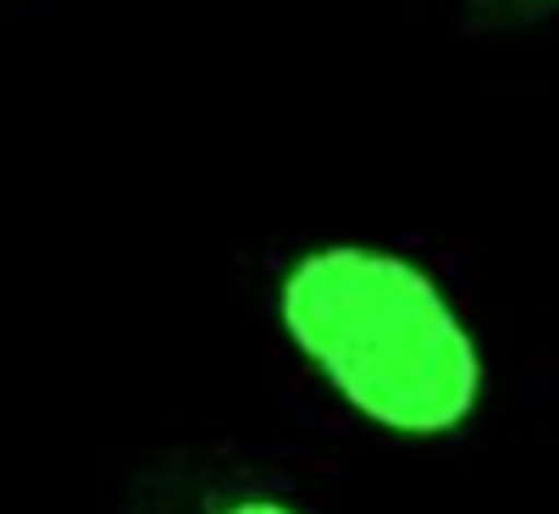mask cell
<instances>
[{
    "label": "cell",
    "instance_id": "1",
    "mask_svg": "<svg viewBox=\"0 0 559 514\" xmlns=\"http://www.w3.org/2000/svg\"><path fill=\"white\" fill-rule=\"evenodd\" d=\"M294 355L366 426L393 438H454L483 409V349L416 261L377 243H322L277 283Z\"/></svg>",
    "mask_w": 559,
    "mask_h": 514
},
{
    "label": "cell",
    "instance_id": "2",
    "mask_svg": "<svg viewBox=\"0 0 559 514\" xmlns=\"http://www.w3.org/2000/svg\"><path fill=\"white\" fill-rule=\"evenodd\" d=\"M150 514H316V509H305L294 492L261 476H205L200 487L173 492Z\"/></svg>",
    "mask_w": 559,
    "mask_h": 514
},
{
    "label": "cell",
    "instance_id": "3",
    "mask_svg": "<svg viewBox=\"0 0 559 514\" xmlns=\"http://www.w3.org/2000/svg\"><path fill=\"white\" fill-rule=\"evenodd\" d=\"M548 17H559V0H465L471 34H521Z\"/></svg>",
    "mask_w": 559,
    "mask_h": 514
}]
</instances>
